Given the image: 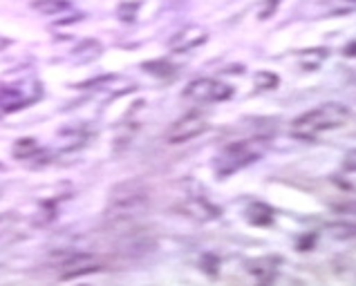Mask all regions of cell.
Wrapping results in <instances>:
<instances>
[{
	"label": "cell",
	"instance_id": "obj_10",
	"mask_svg": "<svg viewBox=\"0 0 356 286\" xmlns=\"http://www.w3.org/2000/svg\"><path fill=\"white\" fill-rule=\"evenodd\" d=\"M34 150H36V146H34V141H32V139H23V141H18V143H16V148H14L16 157H27V152H29V155H32Z\"/></svg>",
	"mask_w": 356,
	"mask_h": 286
},
{
	"label": "cell",
	"instance_id": "obj_1",
	"mask_svg": "<svg viewBox=\"0 0 356 286\" xmlns=\"http://www.w3.org/2000/svg\"><path fill=\"white\" fill-rule=\"evenodd\" d=\"M350 119V108L343 103H323L314 110L302 112L300 117L291 121V137L302 139V141H314L321 137L323 132L337 130L348 124Z\"/></svg>",
	"mask_w": 356,
	"mask_h": 286
},
{
	"label": "cell",
	"instance_id": "obj_4",
	"mask_svg": "<svg viewBox=\"0 0 356 286\" xmlns=\"http://www.w3.org/2000/svg\"><path fill=\"white\" fill-rule=\"evenodd\" d=\"M52 264L60 271V280H74L108 267V262L99 258L97 253H58L52 258Z\"/></svg>",
	"mask_w": 356,
	"mask_h": 286
},
{
	"label": "cell",
	"instance_id": "obj_2",
	"mask_svg": "<svg viewBox=\"0 0 356 286\" xmlns=\"http://www.w3.org/2000/svg\"><path fill=\"white\" fill-rule=\"evenodd\" d=\"M150 201V195L141 181H126L113 190L108 201V219L110 221H124L135 217Z\"/></svg>",
	"mask_w": 356,
	"mask_h": 286
},
{
	"label": "cell",
	"instance_id": "obj_3",
	"mask_svg": "<svg viewBox=\"0 0 356 286\" xmlns=\"http://www.w3.org/2000/svg\"><path fill=\"white\" fill-rule=\"evenodd\" d=\"M264 150H267V143L262 139H249V141H238V143H231V146L222 152V157L218 159V172L222 177L231 175L249 163L258 161Z\"/></svg>",
	"mask_w": 356,
	"mask_h": 286
},
{
	"label": "cell",
	"instance_id": "obj_8",
	"mask_svg": "<svg viewBox=\"0 0 356 286\" xmlns=\"http://www.w3.org/2000/svg\"><path fill=\"white\" fill-rule=\"evenodd\" d=\"M34 9L38 14L54 16V14H60V12H65V9H70V3L67 0H36Z\"/></svg>",
	"mask_w": 356,
	"mask_h": 286
},
{
	"label": "cell",
	"instance_id": "obj_5",
	"mask_svg": "<svg viewBox=\"0 0 356 286\" xmlns=\"http://www.w3.org/2000/svg\"><path fill=\"white\" fill-rule=\"evenodd\" d=\"M184 96L197 101V103H216V101H227L233 96V90L216 78H197L186 85Z\"/></svg>",
	"mask_w": 356,
	"mask_h": 286
},
{
	"label": "cell",
	"instance_id": "obj_11",
	"mask_svg": "<svg viewBox=\"0 0 356 286\" xmlns=\"http://www.w3.org/2000/svg\"><path fill=\"white\" fill-rule=\"evenodd\" d=\"M16 221V217H14V212H3L0 214V235H3L12 224Z\"/></svg>",
	"mask_w": 356,
	"mask_h": 286
},
{
	"label": "cell",
	"instance_id": "obj_7",
	"mask_svg": "<svg viewBox=\"0 0 356 286\" xmlns=\"http://www.w3.org/2000/svg\"><path fill=\"white\" fill-rule=\"evenodd\" d=\"M207 29L200 27V25H188L184 27L181 32H177L170 40V49H175V52H191V49L200 47L202 43H207Z\"/></svg>",
	"mask_w": 356,
	"mask_h": 286
},
{
	"label": "cell",
	"instance_id": "obj_9",
	"mask_svg": "<svg viewBox=\"0 0 356 286\" xmlns=\"http://www.w3.org/2000/svg\"><path fill=\"white\" fill-rule=\"evenodd\" d=\"M278 85V78L269 74V72H258L256 74V87L258 90H271Z\"/></svg>",
	"mask_w": 356,
	"mask_h": 286
},
{
	"label": "cell",
	"instance_id": "obj_12",
	"mask_svg": "<svg viewBox=\"0 0 356 286\" xmlns=\"http://www.w3.org/2000/svg\"><path fill=\"white\" fill-rule=\"evenodd\" d=\"M345 168H348V170H356V150H352L350 155H348V159H345Z\"/></svg>",
	"mask_w": 356,
	"mask_h": 286
},
{
	"label": "cell",
	"instance_id": "obj_6",
	"mask_svg": "<svg viewBox=\"0 0 356 286\" xmlns=\"http://www.w3.org/2000/svg\"><path fill=\"white\" fill-rule=\"evenodd\" d=\"M207 130H209V121L204 119V115L193 112V115L181 117L179 121H175V124L170 126V130L166 132V141L172 143V146H177V143L197 139L200 135H204Z\"/></svg>",
	"mask_w": 356,
	"mask_h": 286
},
{
	"label": "cell",
	"instance_id": "obj_13",
	"mask_svg": "<svg viewBox=\"0 0 356 286\" xmlns=\"http://www.w3.org/2000/svg\"><path fill=\"white\" fill-rule=\"evenodd\" d=\"M9 45V40L7 38H3V36H0V49H3V47H7Z\"/></svg>",
	"mask_w": 356,
	"mask_h": 286
}]
</instances>
